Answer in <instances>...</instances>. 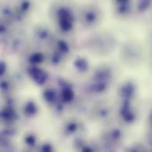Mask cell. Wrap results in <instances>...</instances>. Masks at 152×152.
I'll list each match as a JSON object with an SVG mask.
<instances>
[{"label":"cell","mask_w":152,"mask_h":152,"mask_svg":"<svg viewBox=\"0 0 152 152\" xmlns=\"http://www.w3.org/2000/svg\"><path fill=\"white\" fill-rule=\"evenodd\" d=\"M32 75H33L35 80H36L38 84H43V83L45 82V74H44L41 70L37 69H32Z\"/></svg>","instance_id":"2"},{"label":"cell","mask_w":152,"mask_h":152,"mask_svg":"<svg viewBox=\"0 0 152 152\" xmlns=\"http://www.w3.org/2000/svg\"><path fill=\"white\" fill-rule=\"evenodd\" d=\"M59 24L63 30H69L72 28L73 22V15L69 9L66 7H61L58 10L57 12Z\"/></svg>","instance_id":"1"},{"label":"cell","mask_w":152,"mask_h":152,"mask_svg":"<svg viewBox=\"0 0 152 152\" xmlns=\"http://www.w3.org/2000/svg\"><path fill=\"white\" fill-rule=\"evenodd\" d=\"M152 0H139V8L141 10L147 9L151 4Z\"/></svg>","instance_id":"4"},{"label":"cell","mask_w":152,"mask_h":152,"mask_svg":"<svg viewBox=\"0 0 152 152\" xmlns=\"http://www.w3.org/2000/svg\"><path fill=\"white\" fill-rule=\"evenodd\" d=\"M73 98V93L69 89H66L63 92V99L67 102H69Z\"/></svg>","instance_id":"5"},{"label":"cell","mask_w":152,"mask_h":152,"mask_svg":"<svg viewBox=\"0 0 152 152\" xmlns=\"http://www.w3.org/2000/svg\"><path fill=\"white\" fill-rule=\"evenodd\" d=\"M30 61H32V62H40V61H43V56L40 54V53H37V54H35L34 56H32L31 57V59H30Z\"/></svg>","instance_id":"6"},{"label":"cell","mask_w":152,"mask_h":152,"mask_svg":"<svg viewBox=\"0 0 152 152\" xmlns=\"http://www.w3.org/2000/svg\"><path fill=\"white\" fill-rule=\"evenodd\" d=\"M85 19L88 22H93L96 19V13L94 12H93V11H88L85 14Z\"/></svg>","instance_id":"3"}]
</instances>
